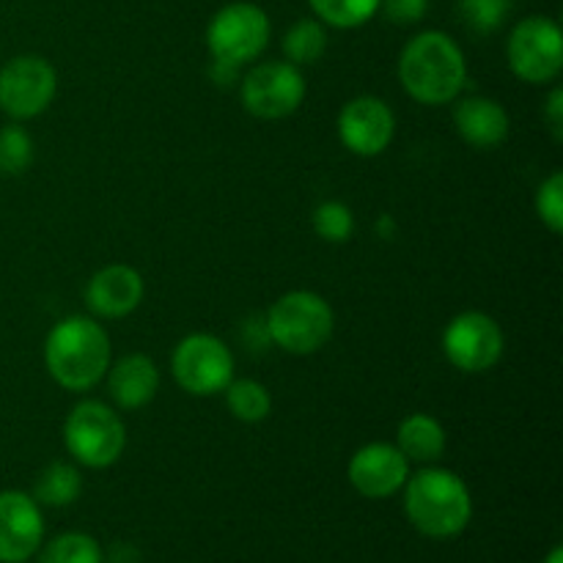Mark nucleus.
Returning a JSON list of instances; mask_svg holds the SVG:
<instances>
[{
	"mask_svg": "<svg viewBox=\"0 0 563 563\" xmlns=\"http://www.w3.org/2000/svg\"><path fill=\"white\" fill-rule=\"evenodd\" d=\"M44 366L49 377L71 394L97 388L110 366V335L97 319L66 317L44 341Z\"/></svg>",
	"mask_w": 563,
	"mask_h": 563,
	"instance_id": "f257e3e1",
	"label": "nucleus"
},
{
	"mask_svg": "<svg viewBox=\"0 0 563 563\" xmlns=\"http://www.w3.org/2000/svg\"><path fill=\"white\" fill-rule=\"evenodd\" d=\"M401 88L421 104H449L462 93L467 60L460 44L443 31H423L399 55Z\"/></svg>",
	"mask_w": 563,
	"mask_h": 563,
	"instance_id": "f03ea898",
	"label": "nucleus"
},
{
	"mask_svg": "<svg viewBox=\"0 0 563 563\" xmlns=\"http://www.w3.org/2000/svg\"><path fill=\"white\" fill-rule=\"evenodd\" d=\"M407 520L423 537H460L473 517L471 489L456 473L443 467H427L407 478L405 487Z\"/></svg>",
	"mask_w": 563,
	"mask_h": 563,
	"instance_id": "7ed1b4c3",
	"label": "nucleus"
},
{
	"mask_svg": "<svg viewBox=\"0 0 563 563\" xmlns=\"http://www.w3.org/2000/svg\"><path fill=\"white\" fill-rule=\"evenodd\" d=\"M269 344L289 355H313L330 341L335 317L330 302L322 295L308 289L286 291L269 306L264 317Z\"/></svg>",
	"mask_w": 563,
	"mask_h": 563,
	"instance_id": "20e7f679",
	"label": "nucleus"
},
{
	"mask_svg": "<svg viewBox=\"0 0 563 563\" xmlns=\"http://www.w3.org/2000/svg\"><path fill=\"white\" fill-rule=\"evenodd\" d=\"M64 443L71 460L82 467L102 471L115 465L126 449V427L113 407L86 399L71 407L64 421Z\"/></svg>",
	"mask_w": 563,
	"mask_h": 563,
	"instance_id": "39448f33",
	"label": "nucleus"
},
{
	"mask_svg": "<svg viewBox=\"0 0 563 563\" xmlns=\"http://www.w3.org/2000/svg\"><path fill=\"white\" fill-rule=\"evenodd\" d=\"M269 16L262 5L236 0L223 5L207 25V47L214 60H223L231 66H247L267 49Z\"/></svg>",
	"mask_w": 563,
	"mask_h": 563,
	"instance_id": "423d86ee",
	"label": "nucleus"
},
{
	"mask_svg": "<svg viewBox=\"0 0 563 563\" xmlns=\"http://www.w3.org/2000/svg\"><path fill=\"white\" fill-rule=\"evenodd\" d=\"M506 60L511 75L528 86H548L563 69V36L550 16H526L515 25L506 42Z\"/></svg>",
	"mask_w": 563,
	"mask_h": 563,
	"instance_id": "0eeeda50",
	"label": "nucleus"
},
{
	"mask_svg": "<svg viewBox=\"0 0 563 563\" xmlns=\"http://www.w3.org/2000/svg\"><path fill=\"white\" fill-rule=\"evenodd\" d=\"M170 372L190 396L223 394L234 379V355L229 344L212 333H190L176 344Z\"/></svg>",
	"mask_w": 563,
	"mask_h": 563,
	"instance_id": "6e6552de",
	"label": "nucleus"
},
{
	"mask_svg": "<svg viewBox=\"0 0 563 563\" xmlns=\"http://www.w3.org/2000/svg\"><path fill=\"white\" fill-rule=\"evenodd\" d=\"M240 99L256 119L278 121L297 113L306 99V77L289 60H267L247 69L240 80Z\"/></svg>",
	"mask_w": 563,
	"mask_h": 563,
	"instance_id": "1a4fd4ad",
	"label": "nucleus"
},
{
	"mask_svg": "<svg viewBox=\"0 0 563 563\" xmlns=\"http://www.w3.org/2000/svg\"><path fill=\"white\" fill-rule=\"evenodd\" d=\"M506 339L500 324L484 311H462L445 324L443 355L456 372L484 374L504 357Z\"/></svg>",
	"mask_w": 563,
	"mask_h": 563,
	"instance_id": "9d476101",
	"label": "nucleus"
},
{
	"mask_svg": "<svg viewBox=\"0 0 563 563\" xmlns=\"http://www.w3.org/2000/svg\"><path fill=\"white\" fill-rule=\"evenodd\" d=\"M58 93V71L42 55H16L0 69V110L14 121L42 115Z\"/></svg>",
	"mask_w": 563,
	"mask_h": 563,
	"instance_id": "9b49d317",
	"label": "nucleus"
},
{
	"mask_svg": "<svg viewBox=\"0 0 563 563\" xmlns=\"http://www.w3.org/2000/svg\"><path fill=\"white\" fill-rule=\"evenodd\" d=\"M335 126H339V141L352 154H357V157H379L394 143L396 115L388 102L372 97V93H363V97L350 99L341 108Z\"/></svg>",
	"mask_w": 563,
	"mask_h": 563,
	"instance_id": "f8f14e48",
	"label": "nucleus"
},
{
	"mask_svg": "<svg viewBox=\"0 0 563 563\" xmlns=\"http://www.w3.org/2000/svg\"><path fill=\"white\" fill-rule=\"evenodd\" d=\"M346 473L363 498L383 500L405 487L410 478V462L396 445L368 443L352 454Z\"/></svg>",
	"mask_w": 563,
	"mask_h": 563,
	"instance_id": "ddd939ff",
	"label": "nucleus"
},
{
	"mask_svg": "<svg viewBox=\"0 0 563 563\" xmlns=\"http://www.w3.org/2000/svg\"><path fill=\"white\" fill-rule=\"evenodd\" d=\"M44 537V520L33 495L0 493V563H25L36 555Z\"/></svg>",
	"mask_w": 563,
	"mask_h": 563,
	"instance_id": "4468645a",
	"label": "nucleus"
},
{
	"mask_svg": "<svg viewBox=\"0 0 563 563\" xmlns=\"http://www.w3.org/2000/svg\"><path fill=\"white\" fill-rule=\"evenodd\" d=\"M146 286L141 273L130 264H108L97 269L86 286V306L93 317L121 319L130 317L143 302Z\"/></svg>",
	"mask_w": 563,
	"mask_h": 563,
	"instance_id": "2eb2a0df",
	"label": "nucleus"
},
{
	"mask_svg": "<svg viewBox=\"0 0 563 563\" xmlns=\"http://www.w3.org/2000/svg\"><path fill=\"white\" fill-rule=\"evenodd\" d=\"M104 379H108L110 399L119 410H141L159 390L157 363L143 352H132L110 363Z\"/></svg>",
	"mask_w": 563,
	"mask_h": 563,
	"instance_id": "dca6fc26",
	"label": "nucleus"
},
{
	"mask_svg": "<svg viewBox=\"0 0 563 563\" xmlns=\"http://www.w3.org/2000/svg\"><path fill=\"white\" fill-rule=\"evenodd\" d=\"M454 126L467 146L489 152L509 137L511 121L504 104L495 99L465 97L454 108Z\"/></svg>",
	"mask_w": 563,
	"mask_h": 563,
	"instance_id": "f3484780",
	"label": "nucleus"
},
{
	"mask_svg": "<svg viewBox=\"0 0 563 563\" xmlns=\"http://www.w3.org/2000/svg\"><path fill=\"white\" fill-rule=\"evenodd\" d=\"M445 429L438 418L427 416V412H412L396 429V449L407 456V462H421V465H432L445 454Z\"/></svg>",
	"mask_w": 563,
	"mask_h": 563,
	"instance_id": "a211bd4d",
	"label": "nucleus"
},
{
	"mask_svg": "<svg viewBox=\"0 0 563 563\" xmlns=\"http://www.w3.org/2000/svg\"><path fill=\"white\" fill-rule=\"evenodd\" d=\"M80 471L69 462H49L33 484V500L42 506H69L80 498Z\"/></svg>",
	"mask_w": 563,
	"mask_h": 563,
	"instance_id": "6ab92c4d",
	"label": "nucleus"
},
{
	"mask_svg": "<svg viewBox=\"0 0 563 563\" xmlns=\"http://www.w3.org/2000/svg\"><path fill=\"white\" fill-rule=\"evenodd\" d=\"M223 394L229 412L242 423H262L273 412V396L258 379H231Z\"/></svg>",
	"mask_w": 563,
	"mask_h": 563,
	"instance_id": "aec40b11",
	"label": "nucleus"
},
{
	"mask_svg": "<svg viewBox=\"0 0 563 563\" xmlns=\"http://www.w3.org/2000/svg\"><path fill=\"white\" fill-rule=\"evenodd\" d=\"M328 49V31L319 20H297L284 36V55L295 66H311Z\"/></svg>",
	"mask_w": 563,
	"mask_h": 563,
	"instance_id": "412c9836",
	"label": "nucleus"
},
{
	"mask_svg": "<svg viewBox=\"0 0 563 563\" xmlns=\"http://www.w3.org/2000/svg\"><path fill=\"white\" fill-rule=\"evenodd\" d=\"M308 3L322 25L341 27V31L366 25L379 14V0H308Z\"/></svg>",
	"mask_w": 563,
	"mask_h": 563,
	"instance_id": "4be33fe9",
	"label": "nucleus"
},
{
	"mask_svg": "<svg viewBox=\"0 0 563 563\" xmlns=\"http://www.w3.org/2000/svg\"><path fill=\"white\" fill-rule=\"evenodd\" d=\"M38 563H102V550L88 533H60L42 550Z\"/></svg>",
	"mask_w": 563,
	"mask_h": 563,
	"instance_id": "5701e85b",
	"label": "nucleus"
},
{
	"mask_svg": "<svg viewBox=\"0 0 563 563\" xmlns=\"http://www.w3.org/2000/svg\"><path fill=\"white\" fill-rule=\"evenodd\" d=\"M311 223L319 240L330 242V245L350 242L355 234V214L344 201H322L313 209Z\"/></svg>",
	"mask_w": 563,
	"mask_h": 563,
	"instance_id": "b1692460",
	"label": "nucleus"
},
{
	"mask_svg": "<svg viewBox=\"0 0 563 563\" xmlns=\"http://www.w3.org/2000/svg\"><path fill=\"white\" fill-rule=\"evenodd\" d=\"M33 163V137L20 124L0 130V174L20 176Z\"/></svg>",
	"mask_w": 563,
	"mask_h": 563,
	"instance_id": "393cba45",
	"label": "nucleus"
},
{
	"mask_svg": "<svg viewBox=\"0 0 563 563\" xmlns=\"http://www.w3.org/2000/svg\"><path fill=\"white\" fill-rule=\"evenodd\" d=\"M511 0H462V16L476 33H493L506 22Z\"/></svg>",
	"mask_w": 563,
	"mask_h": 563,
	"instance_id": "a878e982",
	"label": "nucleus"
},
{
	"mask_svg": "<svg viewBox=\"0 0 563 563\" xmlns=\"http://www.w3.org/2000/svg\"><path fill=\"white\" fill-rule=\"evenodd\" d=\"M537 214L550 234L563 231V174L553 170L537 190Z\"/></svg>",
	"mask_w": 563,
	"mask_h": 563,
	"instance_id": "bb28decb",
	"label": "nucleus"
},
{
	"mask_svg": "<svg viewBox=\"0 0 563 563\" xmlns=\"http://www.w3.org/2000/svg\"><path fill=\"white\" fill-rule=\"evenodd\" d=\"M379 11L394 25H418L427 16L429 0H379Z\"/></svg>",
	"mask_w": 563,
	"mask_h": 563,
	"instance_id": "cd10ccee",
	"label": "nucleus"
},
{
	"mask_svg": "<svg viewBox=\"0 0 563 563\" xmlns=\"http://www.w3.org/2000/svg\"><path fill=\"white\" fill-rule=\"evenodd\" d=\"M544 121H548V130L553 132L555 141H563V91L553 88L544 102Z\"/></svg>",
	"mask_w": 563,
	"mask_h": 563,
	"instance_id": "c85d7f7f",
	"label": "nucleus"
},
{
	"mask_svg": "<svg viewBox=\"0 0 563 563\" xmlns=\"http://www.w3.org/2000/svg\"><path fill=\"white\" fill-rule=\"evenodd\" d=\"M209 75H212V80L218 82V86H231V82H240V66H231V64H223V60H212V69H209Z\"/></svg>",
	"mask_w": 563,
	"mask_h": 563,
	"instance_id": "c756f323",
	"label": "nucleus"
},
{
	"mask_svg": "<svg viewBox=\"0 0 563 563\" xmlns=\"http://www.w3.org/2000/svg\"><path fill=\"white\" fill-rule=\"evenodd\" d=\"M394 229H396L394 218H390V214H383V218H379V223H377V234L383 236V240H390Z\"/></svg>",
	"mask_w": 563,
	"mask_h": 563,
	"instance_id": "7c9ffc66",
	"label": "nucleus"
},
{
	"mask_svg": "<svg viewBox=\"0 0 563 563\" xmlns=\"http://www.w3.org/2000/svg\"><path fill=\"white\" fill-rule=\"evenodd\" d=\"M544 563H563V550L553 548V553L548 555V561H544Z\"/></svg>",
	"mask_w": 563,
	"mask_h": 563,
	"instance_id": "2f4dec72",
	"label": "nucleus"
}]
</instances>
